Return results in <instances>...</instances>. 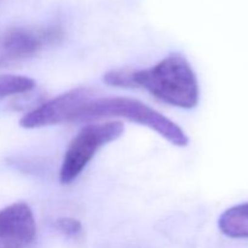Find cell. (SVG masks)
Instances as JSON below:
<instances>
[{"label": "cell", "instance_id": "cell-9", "mask_svg": "<svg viewBox=\"0 0 248 248\" xmlns=\"http://www.w3.org/2000/svg\"><path fill=\"white\" fill-rule=\"evenodd\" d=\"M56 224H57V228L60 229V232H62V234L67 235V236L74 237V236H78L79 234H81L82 225L81 223H80L78 219H75V218H70V217L58 218Z\"/></svg>", "mask_w": 248, "mask_h": 248}, {"label": "cell", "instance_id": "cell-5", "mask_svg": "<svg viewBox=\"0 0 248 248\" xmlns=\"http://www.w3.org/2000/svg\"><path fill=\"white\" fill-rule=\"evenodd\" d=\"M92 97L93 91L89 87H77L70 90L27 113L19 120V125L21 127L31 130L73 121L77 111L91 101Z\"/></svg>", "mask_w": 248, "mask_h": 248}, {"label": "cell", "instance_id": "cell-2", "mask_svg": "<svg viewBox=\"0 0 248 248\" xmlns=\"http://www.w3.org/2000/svg\"><path fill=\"white\" fill-rule=\"evenodd\" d=\"M103 118H123L149 127L176 147H186L189 143L186 133L176 123L140 101L127 97L91 99L77 111L73 121H89Z\"/></svg>", "mask_w": 248, "mask_h": 248}, {"label": "cell", "instance_id": "cell-3", "mask_svg": "<svg viewBox=\"0 0 248 248\" xmlns=\"http://www.w3.org/2000/svg\"><path fill=\"white\" fill-rule=\"evenodd\" d=\"M125 127L121 121L85 126L73 138L63 157L60 171L61 184H70L80 176L96 153L108 143L123 136Z\"/></svg>", "mask_w": 248, "mask_h": 248}, {"label": "cell", "instance_id": "cell-4", "mask_svg": "<svg viewBox=\"0 0 248 248\" xmlns=\"http://www.w3.org/2000/svg\"><path fill=\"white\" fill-rule=\"evenodd\" d=\"M62 39L63 29L56 24L6 29L0 34V68L28 60Z\"/></svg>", "mask_w": 248, "mask_h": 248}, {"label": "cell", "instance_id": "cell-8", "mask_svg": "<svg viewBox=\"0 0 248 248\" xmlns=\"http://www.w3.org/2000/svg\"><path fill=\"white\" fill-rule=\"evenodd\" d=\"M35 87V81L22 75H0V96L2 99L12 94L26 93Z\"/></svg>", "mask_w": 248, "mask_h": 248}, {"label": "cell", "instance_id": "cell-1", "mask_svg": "<svg viewBox=\"0 0 248 248\" xmlns=\"http://www.w3.org/2000/svg\"><path fill=\"white\" fill-rule=\"evenodd\" d=\"M148 92L171 106L191 109L198 106L200 90L198 78L184 56L172 53L149 69L131 72V89Z\"/></svg>", "mask_w": 248, "mask_h": 248}, {"label": "cell", "instance_id": "cell-6", "mask_svg": "<svg viewBox=\"0 0 248 248\" xmlns=\"http://www.w3.org/2000/svg\"><path fill=\"white\" fill-rule=\"evenodd\" d=\"M36 235L33 211L16 202L0 210V248H27Z\"/></svg>", "mask_w": 248, "mask_h": 248}, {"label": "cell", "instance_id": "cell-7", "mask_svg": "<svg viewBox=\"0 0 248 248\" xmlns=\"http://www.w3.org/2000/svg\"><path fill=\"white\" fill-rule=\"evenodd\" d=\"M218 228L232 239H248V202L224 211L218 219Z\"/></svg>", "mask_w": 248, "mask_h": 248}]
</instances>
